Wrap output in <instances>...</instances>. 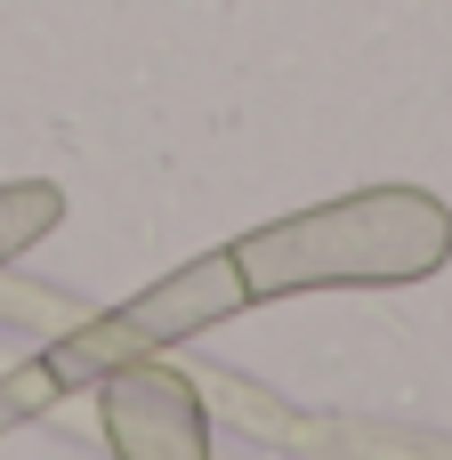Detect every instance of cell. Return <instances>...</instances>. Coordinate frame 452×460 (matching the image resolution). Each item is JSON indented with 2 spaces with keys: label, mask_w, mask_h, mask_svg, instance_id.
I'll return each instance as SVG.
<instances>
[{
  "label": "cell",
  "mask_w": 452,
  "mask_h": 460,
  "mask_svg": "<svg viewBox=\"0 0 452 460\" xmlns=\"http://www.w3.org/2000/svg\"><path fill=\"white\" fill-rule=\"evenodd\" d=\"M445 259V210L421 194H356L307 218H283L251 243H235V275L251 299L315 291V283H380V275H429Z\"/></svg>",
  "instance_id": "cell-1"
},
{
  "label": "cell",
  "mask_w": 452,
  "mask_h": 460,
  "mask_svg": "<svg viewBox=\"0 0 452 460\" xmlns=\"http://www.w3.org/2000/svg\"><path fill=\"white\" fill-rule=\"evenodd\" d=\"M243 299H251V291H243V275H235V251H218V259H202V267H186V275L154 283L137 307H121V315L89 323V332L49 364V380H57V388H73V380H89V372H113V364H129V356H146V348H162V340L194 332V323H218V315H226V307H243Z\"/></svg>",
  "instance_id": "cell-2"
}]
</instances>
